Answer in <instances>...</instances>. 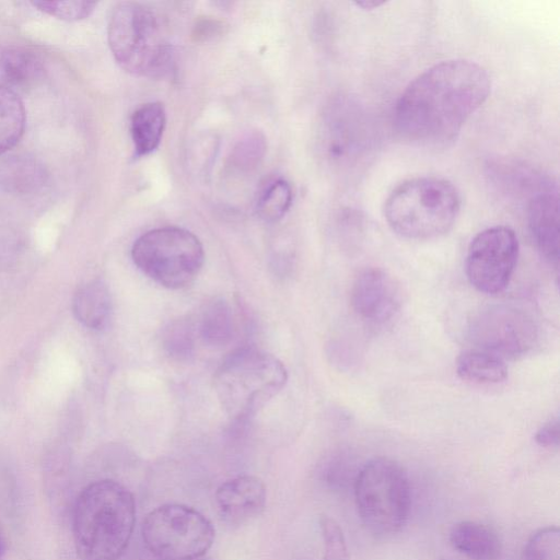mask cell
<instances>
[{"label":"cell","instance_id":"1","mask_svg":"<svg viewBox=\"0 0 560 560\" xmlns=\"http://www.w3.org/2000/svg\"><path fill=\"white\" fill-rule=\"evenodd\" d=\"M490 89V77L480 65L465 59L439 62L413 79L399 96L395 130L416 145H445L486 102Z\"/></svg>","mask_w":560,"mask_h":560},{"label":"cell","instance_id":"2","mask_svg":"<svg viewBox=\"0 0 560 560\" xmlns=\"http://www.w3.org/2000/svg\"><path fill=\"white\" fill-rule=\"evenodd\" d=\"M136 524L132 493L121 483L102 479L78 495L72 534L80 560H118L126 551Z\"/></svg>","mask_w":560,"mask_h":560},{"label":"cell","instance_id":"3","mask_svg":"<svg viewBox=\"0 0 560 560\" xmlns=\"http://www.w3.org/2000/svg\"><path fill=\"white\" fill-rule=\"evenodd\" d=\"M460 211V196L447 179L425 176L395 187L384 203V217L398 235L416 241L447 233Z\"/></svg>","mask_w":560,"mask_h":560},{"label":"cell","instance_id":"4","mask_svg":"<svg viewBox=\"0 0 560 560\" xmlns=\"http://www.w3.org/2000/svg\"><path fill=\"white\" fill-rule=\"evenodd\" d=\"M283 363L266 351L244 347L231 352L214 373L213 385L225 412L245 420L258 412L285 385Z\"/></svg>","mask_w":560,"mask_h":560},{"label":"cell","instance_id":"5","mask_svg":"<svg viewBox=\"0 0 560 560\" xmlns=\"http://www.w3.org/2000/svg\"><path fill=\"white\" fill-rule=\"evenodd\" d=\"M358 516L377 538L392 537L406 526L411 486L405 468L394 459L375 457L363 464L353 487Z\"/></svg>","mask_w":560,"mask_h":560},{"label":"cell","instance_id":"6","mask_svg":"<svg viewBox=\"0 0 560 560\" xmlns=\"http://www.w3.org/2000/svg\"><path fill=\"white\" fill-rule=\"evenodd\" d=\"M107 40L117 63L130 74L164 77L172 65V47L155 14L144 4H116L108 19Z\"/></svg>","mask_w":560,"mask_h":560},{"label":"cell","instance_id":"7","mask_svg":"<svg viewBox=\"0 0 560 560\" xmlns=\"http://www.w3.org/2000/svg\"><path fill=\"white\" fill-rule=\"evenodd\" d=\"M138 269L158 284L178 290L190 284L200 272L205 250L199 238L178 226L150 230L131 248Z\"/></svg>","mask_w":560,"mask_h":560},{"label":"cell","instance_id":"8","mask_svg":"<svg viewBox=\"0 0 560 560\" xmlns=\"http://www.w3.org/2000/svg\"><path fill=\"white\" fill-rule=\"evenodd\" d=\"M214 534L208 517L177 503L150 511L141 526L143 545L160 560H196L210 549Z\"/></svg>","mask_w":560,"mask_h":560},{"label":"cell","instance_id":"9","mask_svg":"<svg viewBox=\"0 0 560 560\" xmlns=\"http://www.w3.org/2000/svg\"><path fill=\"white\" fill-rule=\"evenodd\" d=\"M468 337L476 349L502 360L528 353L537 343L538 327L525 311L506 304L478 312L469 323Z\"/></svg>","mask_w":560,"mask_h":560},{"label":"cell","instance_id":"10","mask_svg":"<svg viewBox=\"0 0 560 560\" xmlns=\"http://www.w3.org/2000/svg\"><path fill=\"white\" fill-rule=\"evenodd\" d=\"M518 250L517 236L509 226L495 225L479 232L467 250L468 281L481 293H501L510 283Z\"/></svg>","mask_w":560,"mask_h":560},{"label":"cell","instance_id":"11","mask_svg":"<svg viewBox=\"0 0 560 560\" xmlns=\"http://www.w3.org/2000/svg\"><path fill=\"white\" fill-rule=\"evenodd\" d=\"M350 300L355 314L374 325L390 322L401 304L400 291L394 279L375 267L365 268L357 275Z\"/></svg>","mask_w":560,"mask_h":560},{"label":"cell","instance_id":"12","mask_svg":"<svg viewBox=\"0 0 560 560\" xmlns=\"http://www.w3.org/2000/svg\"><path fill=\"white\" fill-rule=\"evenodd\" d=\"M220 517L228 524H244L264 511L266 486L255 476L242 475L221 483L214 494Z\"/></svg>","mask_w":560,"mask_h":560},{"label":"cell","instance_id":"13","mask_svg":"<svg viewBox=\"0 0 560 560\" xmlns=\"http://www.w3.org/2000/svg\"><path fill=\"white\" fill-rule=\"evenodd\" d=\"M530 235L544 258L556 269L559 262V201L551 185L537 191L527 206Z\"/></svg>","mask_w":560,"mask_h":560},{"label":"cell","instance_id":"14","mask_svg":"<svg viewBox=\"0 0 560 560\" xmlns=\"http://www.w3.org/2000/svg\"><path fill=\"white\" fill-rule=\"evenodd\" d=\"M453 549L471 560H495L501 553V540L489 526L476 521L455 523L448 533Z\"/></svg>","mask_w":560,"mask_h":560},{"label":"cell","instance_id":"15","mask_svg":"<svg viewBox=\"0 0 560 560\" xmlns=\"http://www.w3.org/2000/svg\"><path fill=\"white\" fill-rule=\"evenodd\" d=\"M112 310L110 293L101 280L88 281L79 287L73 295V314L89 329L105 328L110 320Z\"/></svg>","mask_w":560,"mask_h":560},{"label":"cell","instance_id":"16","mask_svg":"<svg viewBox=\"0 0 560 560\" xmlns=\"http://www.w3.org/2000/svg\"><path fill=\"white\" fill-rule=\"evenodd\" d=\"M43 72V60L31 48L12 46L0 52V83L13 91L35 84L42 78Z\"/></svg>","mask_w":560,"mask_h":560},{"label":"cell","instance_id":"17","mask_svg":"<svg viewBox=\"0 0 560 560\" xmlns=\"http://www.w3.org/2000/svg\"><path fill=\"white\" fill-rule=\"evenodd\" d=\"M166 124V113L162 103L150 102L139 106L130 118V135L135 155L145 156L160 144Z\"/></svg>","mask_w":560,"mask_h":560},{"label":"cell","instance_id":"18","mask_svg":"<svg viewBox=\"0 0 560 560\" xmlns=\"http://www.w3.org/2000/svg\"><path fill=\"white\" fill-rule=\"evenodd\" d=\"M456 373L477 384H498L508 377V368L501 358L474 349L462 352L456 360Z\"/></svg>","mask_w":560,"mask_h":560},{"label":"cell","instance_id":"19","mask_svg":"<svg viewBox=\"0 0 560 560\" xmlns=\"http://www.w3.org/2000/svg\"><path fill=\"white\" fill-rule=\"evenodd\" d=\"M26 125V112L15 91L0 83V155L21 140Z\"/></svg>","mask_w":560,"mask_h":560},{"label":"cell","instance_id":"20","mask_svg":"<svg viewBox=\"0 0 560 560\" xmlns=\"http://www.w3.org/2000/svg\"><path fill=\"white\" fill-rule=\"evenodd\" d=\"M199 332L205 342L222 346L230 341L233 335V317L226 302H211L202 312Z\"/></svg>","mask_w":560,"mask_h":560},{"label":"cell","instance_id":"21","mask_svg":"<svg viewBox=\"0 0 560 560\" xmlns=\"http://www.w3.org/2000/svg\"><path fill=\"white\" fill-rule=\"evenodd\" d=\"M292 189L284 179L272 182L261 194L257 202V214L266 222L280 220L292 203Z\"/></svg>","mask_w":560,"mask_h":560},{"label":"cell","instance_id":"22","mask_svg":"<svg viewBox=\"0 0 560 560\" xmlns=\"http://www.w3.org/2000/svg\"><path fill=\"white\" fill-rule=\"evenodd\" d=\"M523 560H560V530L558 526L537 529L528 538Z\"/></svg>","mask_w":560,"mask_h":560},{"label":"cell","instance_id":"23","mask_svg":"<svg viewBox=\"0 0 560 560\" xmlns=\"http://www.w3.org/2000/svg\"><path fill=\"white\" fill-rule=\"evenodd\" d=\"M266 141L260 132H252L237 142L231 154L232 165L240 171H250L262 160Z\"/></svg>","mask_w":560,"mask_h":560},{"label":"cell","instance_id":"24","mask_svg":"<svg viewBox=\"0 0 560 560\" xmlns=\"http://www.w3.org/2000/svg\"><path fill=\"white\" fill-rule=\"evenodd\" d=\"M318 524L324 544L323 560H350L346 539L339 524L328 515H320Z\"/></svg>","mask_w":560,"mask_h":560},{"label":"cell","instance_id":"25","mask_svg":"<svg viewBox=\"0 0 560 560\" xmlns=\"http://www.w3.org/2000/svg\"><path fill=\"white\" fill-rule=\"evenodd\" d=\"M359 469L348 455L337 454L326 463L323 478L331 488L345 490L353 487Z\"/></svg>","mask_w":560,"mask_h":560},{"label":"cell","instance_id":"26","mask_svg":"<svg viewBox=\"0 0 560 560\" xmlns=\"http://www.w3.org/2000/svg\"><path fill=\"white\" fill-rule=\"evenodd\" d=\"M37 10L63 21H80L86 19L96 3L90 1H34Z\"/></svg>","mask_w":560,"mask_h":560},{"label":"cell","instance_id":"27","mask_svg":"<svg viewBox=\"0 0 560 560\" xmlns=\"http://www.w3.org/2000/svg\"><path fill=\"white\" fill-rule=\"evenodd\" d=\"M165 347L171 353L176 355L187 354L192 348L191 326L179 320L171 325L165 336Z\"/></svg>","mask_w":560,"mask_h":560},{"label":"cell","instance_id":"28","mask_svg":"<svg viewBox=\"0 0 560 560\" xmlns=\"http://www.w3.org/2000/svg\"><path fill=\"white\" fill-rule=\"evenodd\" d=\"M535 442L541 447H558L559 445V421L551 420L541 425L535 433Z\"/></svg>","mask_w":560,"mask_h":560},{"label":"cell","instance_id":"29","mask_svg":"<svg viewBox=\"0 0 560 560\" xmlns=\"http://www.w3.org/2000/svg\"><path fill=\"white\" fill-rule=\"evenodd\" d=\"M385 1H381V0H360V1H355L354 4L362 8V9H365V10H372L374 8H378L380 5L384 4Z\"/></svg>","mask_w":560,"mask_h":560},{"label":"cell","instance_id":"30","mask_svg":"<svg viewBox=\"0 0 560 560\" xmlns=\"http://www.w3.org/2000/svg\"><path fill=\"white\" fill-rule=\"evenodd\" d=\"M3 552V541H2V538L0 536V556L2 555Z\"/></svg>","mask_w":560,"mask_h":560},{"label":"cell","instance_id":"31","mask_svg":"<svg viewBox=\"0 0 560 560\" xmlns=\"http://www.w3.org/2000/svg\"><path fill=\"white\" fill-rule=\"evenodd\" d=\"M440 560H447V559H440Z\"/></svg>","mask_w":560,"mask_h":560}]
</instances>
